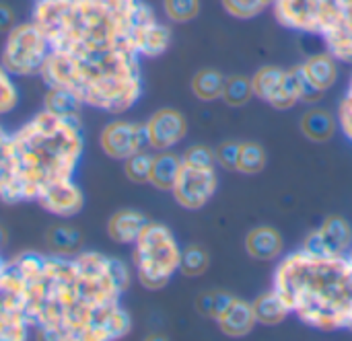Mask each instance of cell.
<instances>
[{
	"instance_id": "277c9868",
	"label": "cell",
	"mask_w": 352,
	"mask_h": 341,
	"mask_svg": "<svg viewBox=\"0 0 352 341\" xmlns=\"http://www.w3.org/2000/svg\"><path fill=\"white\" fill-rule=\"evenodd\" d=\"M140 0H37L33 23L50 49L93 58L134 49L132 31ZM138 54V51H136Z\"/></svg>"
},
{
	"instance_id": "4316f807",
	"label": "cell",
	"mask_w": 352,
	"mask_h": 341,
	"mask_svg": "<svg viewBox=\"0 0 352 341\" xmlns=\"http://www.w3.org/2000/svg\"><path fill=\"white\" fill-rule=\"evenodd\" d=\"M254 97V89H252V80L243 74H233L225 78V86H223V101L231 107H241L245 105L250 99Z\"/></svg>"
},
{
	"instance_id": "4dcf8cb0",
	"label": "cell",
	"mask_w": 352,
	"mask_h": 341,
	"mask_svg": "<svg viewBox=\"0 0 352 341\" xmlns=\"http://www.w3.org/2000/svg\"><path fill=\"white\" fill-rule=\"evenodd\" d=\"M163 6L173 23H188L198 16L200 0H163Z\"/></svg>"
},
{
	"instance_id": "8d00e7d4",
	"label": "cell",
	"mask_w": 352,
	"mask_h": 341,
	"mask_svg": "<svg viewBox=\"0 0 352 341\" xmlns=\"http://www.w3.org/2000/svg\"><path fill=\"white\" fill-rule=\"evenodd\" d=\"M303 249H305L307 253H311V255H318V257L332 255V253H330V249H328V245H326V239H324V235H322V231H320V228L311 231V233L305 237V241H303Z\"/></svg>"
},
{
	"instance_id": "4fadbf2b",
	"label": "cell",
	"mask_w": 352,
	"mask_h": 341,
	"mask_svg": "<svg viewBox=\"0 0 352 341\" xmlns=\"http://www.w3.org/2000/svg\"><path fill=\"white\" fill-rule=\"evenodd\" d=\"M37 204L54 214V216H60V218H72L76 216L82 206H85V196L80 191V187L68 179V181H62V183H56L52 185L47 191H43L39 198H37Z\"/></svg>"
},
{
	"instance_id": "74e56055",
	"label": "cell",
	"mask_w": 352,
	"mask_h": 341,
	"mask_svg": "<svg viewBox=\"0 0 352 341\" xmlns=\"http://www.w3.org/2000/svg\"><path fill=\"white\" fill-rule=\"evenodd\" d=\"M297 70H299V86H301V101H305V103H320V99L324 97V91H320L307 76H305V70H303V66L299 64L297 66Z\"/></svg>"
},
{
	"instance_id": "5bb4252c",
	"label": "cell",
	"mask_w": 352,
	"mask_h": 341,
	"mask_svg": "<svg viewBox=\"0 0 352 341\" xmlns=\"http://www.w3.org/2000/svg\"><path fill=\"white\" fill-rule=\"evenodd\" d=\"M148 224V218L132 208H124L118 210L109 222H107V235L111 241L122 243V245H130L138 239V235L142 233V228Z\"/></svg>"
},
{
	"instance_id": "d4e9b609",
	"label": "cell",
	"mask_w": 352,
	"mask_h": 341,
	"mask_svg": "<svg viewBox=\"0 0 352 341\" xmlns=\"http://www.w3.org/2000/svg\"><path fill=\"white\" fill-rule=\"evenodd\" d=\"M297 101H301V86H299V70L297 66L283 72V80L276 89V93L270 99V105L276 109H289Z\"/></svg>"
},
{
	"instance_id": "ffe728a7",
	"label": "cell",
	"mask_w": 352,
	"mask_h": 341,
	"mask_svg": "<svg viewBox=\"0 0 352 341\" xmlns=\"http://www.w3.org/2000/svg\"><path fill=\"white\" fill-rule=\"evenodd\" d=\"M301 66L305 70V76L324 93L328 89H332L336 78H338L336 60H334L332 54H316V56L307 58Z\"/></svg>"
},
{
	"instance_id": "1f68e13d",
	"label": "cell",
	"mask_w": 352,
	"mask_h": 341,
	"mask_svg": "<svg viewBox=\"0 0 352 341\" xmlns=\"http://www.w3.org/2000/svg\"><path fill=\"white\" fill-rule=\"evenodd\" d=\"M10 76L12 74L0 64V115L10 113L19 103V93Z\"/></svg>"
},
{
	"instance_id": "ee69618b",
	"label": "cell",
	"mask_w": 352,
	"mask_h": 341,
	"mask_svg": "<svg viewBox=\"0 0 352 341\" xmlns=\"http://www.w3.org/2000/svg\"><path fill=\"white\" fill-rule=\"evenodd\" d=\"M346 255H349V259H351V263H352V249H349V253H346Z\"/></svg>"
},
{
	"instance_id": "8992f818",
	"label": "cell",
	"mask_w": 352,
	"mask_h": 341,
	"mask_svg": "<svg viewBox=\"0 0 352 341\" xmlns=\"http://www.w3.org/2000/svg\"><path fill=\"white\" fill-rule=\"evenodd\" d=\"M274 14L289 29L322 35L336 60L352 62V0H276Z\"/></svg>"
},
{
	"instance_id": "7bdbcfd3",
	"label": "cell",
	"mask_w": 352,
	"mask_h": 341,
	"mask_svg": "<svg viewBox=\"0 0 352 341\" xmlns=\"http://www.w3.org/2000/svg\"><path fill=\"white\" fill-rule=\"evenodd\" d=\"M4 241H6V237H4V231H2V228H0V247H2V245H4ZM2 263H4V259H2V257H0V266H2Z\"/></svg>"
},
{
	"instance_id": "ab89813d",
	"label": "cell",
	"mask_w": 352,
	"mask_h": 341,
	"mask_svg": "<svg viewBox=\"0 0 352 341\" xmlns=\"http://www.w3.org/2000/svg\"><path fill=\"white\" fill-rule=\"evenodd\" d=\"M233 301H235V296L233 294H229V292H225V290H214V305H212V319H221L225 313H227V309L233 305Z\"/></svg>"
},
{
	"instance_id": "f35d334b",
	"label": "cell",
	"mask_w": 352,
	"mask_h": 341,
	"mask_svg": "<svg viewBox=\"0 0 352 341\" xmlns=\"http://www.w3.org/2000/svg\"><path fill=\"white\" fill-rule=\"evenodd\" d=\"M338 119H340V126H342L344 136L352 142V78L351 84H349V91H346V97H344L342 103H340Z\"/></svg>"
},
{
	"instance_id": "d590c367",
	"label": "cell",
	"mask_w": 352,
	"mask_h": 341,
	"mask_svg": "<svg viewBox=\"0 0 352 341\" xmlns=\"http://www.w3.org/2000/svg\"><path fill=\"white\" fill-rule=\"evenodd\" d=\"M8 142L10 134H6L0 126V200L4 198L10 181V161H8Z\"/></svg>"
},
{
	"instance_id": "e575fe53",
	"label": "cell",
	"mask_w": 352,
	"mask_h": 341,
	"mask_svg": "<svg viewBox=\"0 0 352 341\" xmlns=\"http://www.w3.org/2000/svg\"><path fill=\"white\" fill-rule=\"evenodd\" d=\"M214 152H217V161L221 163V167H225L227 171H237V167H239V154H241V142L227 140Z\"/></svg>"
},
{
	"instance_id": "30bf717a",
	"label": "cell",
	"mask_w": 352,
	"mask_h": 341,
	"mask_svg": "<svg viewBox=\"0 0 352 341\" xmlns=\"http://www.w3.org/2000/svg\"><path fill=\"white\" fill-rule=\"evenodd\" d=\"M101 150L116 161H126L130 154L144 150L148 146V136L144 124H134L126 119L109 121L99 136Z\"/></svg>"
},
{
	"instance_id": "f546056e",
	"label": "cell",
	"mask_w": 352,
	"mask_h": 341,
	"mask_svg": "<svg viewBox=\"0 0 352 341\" xmlns=\"http://www.w3.org/2000/svg\"><path fill=\"white\" fill-rule=\"evenodd\" d=\"M151 165H153V154L138 150L124 161V173L132 183H148Z\"/></svg>"
},
{
	"instance_id": "f6af8a7d",
	"label": "cell",
	"mask_w": 352,
	"mask_h": 341,
	"mask_svg": "<svg viewBox=\"0 0 352 341\" xmlns=\"http://www.w3.org/2000/svg\"><path fill=\"white\" fill-rule=\"evenodd\" d=\"M264 2H266V4H274L276 0H264Z\"/></svg>"
},
{
	"instance_id": "8fae6325",
	"label": "cell",
	"mask_w": 352,
	"mask_h": 341,
	"mask_svg": "<svg viewBox=\"0 0 352 341\" xmlns=\"http://www.w3.org/2000/svg\"><path fill=\"white\" fill-rule=\"evenodd\" d=\"M132 41L138 51V56L157 58L163 51H167L171 43V31L167 25L159 23L153 8L144 2H138L136 10V23L132 31Z\"/></svg>"
},
{
	"instance_id": "d6a6232c",
	"label": "cell",
	"mask_w": 352,
	"mask_h": 341,
	"mask_svg": "<svg viewBox=\"0 0 352 341\" xmlns=\"http://www.w3.org/2000/svg\"><path fill=\"white\" fill-rule=\"evenodd\" d=\"M182 163L192 165V167H202V169H214L217 163V152L210 146L204 144H194L182 154Z\"/></svg>"
},
{
	"instance_id": "7402d4cb",
	"label": "cell",
	"mask_w": 352,
	"mask_h": 341,
	"mask_svg": "<svg viewBox=\"0 0 352 341\" xmlns=\"http://www.w3.org/2000/svg\"><path fill=\"white\" fill-rule=\"evenodd\" d=\"M326 245L330 249L332 255H344L349 253L352 245V231L349 222L342 216H328L324 220V224L320 226Z\"/></svg>"
},
{
	"instance_id": "ba28073f",
	"label": "cell",
	"mask_w": 352,
	"mask_h": 341,
	"mask_svg": "<svg viewBox=\"0 0 352 341\" xmlns=\"http://www.w3.org/2000/svg\"><path fill=\"white\" fill-rule=\"evenodd\" d=\"M47 54L50 43L45 35L33 21H29L14 25L8 31L0 64L14 76H33L41 72Z\"/></svg>"
},
{
	"instance_id": "484cf974",
	"label": "cell",
	"mask_w": 352,
	"mask_h": 341,
	"mask_svg": "<svg viewBox=\"0 0 352 341\" xmlns=\"http://www.w3.org/2000/svg\"><path fill=\"white\" fill-rule=\"evenodd\" d=\"M283 72H285V70L278 68V66H264V68H260V70L254 74V78H252L254 95H256L258 99L270 103L272 95L276 93L278 84H280V80H283Z\"/></svg>"
},
{
	"instance_id": "3957f363",
	"label": "cell",
	"mask_w": 352,
	"mask_h": 341,
	"mask_svg": "<svg viewBox=\"0 0 352 341\" xmlns=\"http://www.w3.org/2000/svg\"><path fill=\"white\" fill-rule=\"evenodd\" d=\"M274 290L305 325L352 331V263L346 253L318 257L301 249L287 255L274 272Z\"/></svg>"
},
{
	"instance_id": "b9f144b4",
	"label": "cell",
	"mask_w": 352,
	"mask_h": 341,
	"mask_svg": "<svg viewBox=\"0 0 352 341\" xmlns=\"http://www.w3.org/2000/svg\"><path fill=\"white\" fill-rule=\"evenodd\" d=\"M12 27H14V10L6 2H0V33L10 31Z\"/></svg>"
},
{
	"instance_id": "836d02e7",
	"label": "cell",
	"mask_w": 352,
	"mask_h": 341,
	"mask_svg": "<svg viewBox=\"0 0 352 341\" xmlns=\"http://www.w3.org/2000/svg\"><path fill=\"white\" fill-rule=\"evenodd\" d=\"M223 6L229 14L237 19H252L260 14L268 4L264 0H223Z\"/></svg>"
},
{
	"instance_id": "7c38bea8",
	"label": "cell",
	"mask_w": 352,
	"mask_h": 341,
	"mask_svg": "<svg viewBox=\"0 0 352 341\" xmlns=\"http://www.w3.org/2000/svg\"><path fill=\"white\" fill-rule=\"evenodd\" d=\"M144 128L148 136V146L153 150H171L186 138L188 121L184 113H179L177 109L165 107L155 111L144 124Z\"/></svg>"
},
{
	"instance_id": "52a82bcc",
	"label": "cell",
	"mask_w": 352,
	"mask_h": 341,
	"mask_svg": "<svg viewBox=\"0 0 352 341\" xmlns=\"http://www.w3.org/2000/svg\"><path fill=\"white\" fill-rule=\"evenodd\" d=\"M134 245V266L140 284L146 290L165 288L182 261V249L173 233L165 224L148 220Z\"/></svg>"
},
{
	"instance_id": "44dd1931",
	"label": "cell",
	"mask_w": 352,
	"mask_h": 341,
	"mask_svg": "<svg viewBox=\"0 0 352 341\" xmlns=\"http://www.w3.org/2000/svg\"><path fill=\"white\" fill-rule=\"evenodd\" d=\"M301 132L311 142H328L336 132V119L326 109H309L301 119Z\"/></svg>"
},
{
	"instance_id": "2e32d148",
	"label": "cell",
	"mask_w": 352,
	"mask_h": 341,
	"mask_svg": "<svg viewBox=\"0 0 352 341\" xmlns=\"http://www.w3.org/2000/svg\"><path fill=\"white\" fill-rule=\"evenodd\" d=\"M256 323L258 319H256L252 303H245L239 298H235L233 305L227 309V313L219 319L221 331L229 338H245L256 327Z\"/></svg>"
},
{
	"instance_id": "ac0fdd59",
	"label": "cell",
	"mask_w": 352,
	"mask_h": 341,
	"mask_svg": "<svg viewBox=\"0 0 352 341\" xmlns=\"http://www.w3.org/2000/svg\"><path fill=\"white\" fill-rule=\"evenodd\" d=\"M82 101L64 86H47V93L43 95V109L66 119H80Z\"/></svg>"
},
{
	"instance_id": "f1b7e54d",
	"label": "cell",
	"mask_w": 352,
	"mask_h": 341,
	"mask_svg": "<svg viewBox=\"0 0 352 341\" xmlns=\"http://www.w3.org/2000/svg\"><path fill=\"white\" fill-rule=\"evenodd\" d=\"M266 167V150L258 142H241L239 167L237 171L245 175H256Z\"/></svg>"
},
{
	"instance_id": "7a4b0ae2",
	"label": "cell",
	"mask_w": 352,
	"mask_h": 341,
	"mask_svg": "<svg viewBox=\"0 0 352 341\" xmlns=\"http://www.w3.org/2000/svg\"><path fill=\"white\" fill-rule=\"evenodd\" d=\"M82 148L80 119L58 117L45 109L33 115L10 134V181L2 202H37L52 185L72 179Z\"/></svg>"
},
{
	"instance_id": "603a6c76",
	"label": "cell",
	"mask_w": 352,
	"mask_h": 341,
	"mask_svg": "<svg viewBox=\"0 0 352 341\" xmlns=\"http://www.w3.org/2000/svg\"><path fill=\"white\" fill-rule=\"evenodd\" d=\"M252 307H254V313H256L258 323L268 325V327H270V325L283 323V321L287 319V315H289V309H287L285 301L278 296L276 290H270V292L260 294V296L252 303Z\"/></svg>"
},
{
	"instance_id": "cb8c5ba5",
	"label": "cell",
	"mask_w": 352,
	"mask_h": 341,
	"mask_svg": "<svg viewBox=\"0 0 352 341\" xmlns=\"http://www.w3.org/2000/svg\"><path fill=\"white\" fill-rule=\"evenodd\" d=\"M225 76L219 70L206 68L194 74L192 78V91L200 101H217L223 97Z\"/></svg>"
},
{
	"instance_id": "d6986e66",
	"label": "cell",
	"mask_w": 352,
	"mask_h": 341,
	"mask_svg": "<svg viewBox=\"0 0 352 341\" xmlns=\"http://www.w3.org/2000/svg\"><path fill=\"white\" fill-rule=\"evenodd\" d=\"M45 245H47V249H50L52 255L68 257V255L80 253L82 237H80V233H78L74 226H68V224H54V226H50L47 233H45Z\"/></svg>"
},
{
	"instance_id": "6da1fadb",
	"label": "cell",
	"mask_w": 352,
	"mask_h": 341,
	"mask_svg": "<svg viewBox=\"0 0 352 341\" xmlns=\"http://www.w3.org/2000/svg\"><path fill=\"white\" fill-rule=\"evenodd\" d=\"M27 282L25 317L43 340L113 341L132 329L120 296L130 286L124 261L97 251L72 259L23 251L14 257Z\"/></svg>"
},
{
	"instance_id": "e0dca14e",
	"label": "cell",
	"mask_w": 352,
	"mask_h": 341,
	"mask_svg": "<svg viewBox=\"0 0 352 341\" xmlns=\"http://www.w3.org/2000/svg\"><path fill=\"white\" fill-rule=\"evenodd\" d=\"M182 156L173 154L171 150H159V154L153 156L151 165V177L148 183L161 191H171L175 185V179L182 169Z\"/></svg>"
},
{
	"instance_id": "60d3db41",
	"label": "cell",
	"mask_w": 352,
	"mask_h": 341,
	"mask_svg": "<svg viewBox=\"0 0 352 341\" xmlns=\"http://www.w3.org/2000/svg\"><path fill=\"white\" fill-rule=\"evenodd\" d=\"M212 305H214V290L212 292H202L196 298V311L202 317H210L212 319Z\"/></svg>"
},
{
	"instance_id": "9a60e30c",
	"label": "cell",
	"mask_w": 352,
	"mask_h": 341,
	"mask_svg": "<svg viewBox=\"0 0 352 341\" xmlns=\"http://www.w3.org/2000/svg\"><path fill=\"white\" fill-rule=\"evenodd\" d=\"M245 251L258 261H272L283 253V237L272 226H258L248 233Z\"/></svg>"
},
{
	"instance_id": "83f0119b",
	"label": "cell",
	"mask_w": 352,
	"mask_h": 341,
	"mask_svg": "<svg viewBox=\"0 0 352 341\" xmlns=\"http://www.w3.org/2000/svg\"><path fill=\"white\" fill-rule=\"evenodd\" d=\"M210 266V257L208 251L200 245H190L182 251V261H179V270L184 276L188 278H198L202 274H206Z\"/></svg>"
},
{
	"instance_id": "9c48e42d",
	"label": "cell",
	"mask_w": 352,
	"mask_h": 341,
	"mask_svg": "<svg viewBox=\"0 0 352 341\" xmlns=\"http://www.w3.org/2000/svg\"><path fill=\"white\" fill-rule=\"evenodd\" d=\"M171 191L182 208L200 210L217 191V173L214 169H202L184 163Z\"/></svg>"
},
{
	"instance_id": "5b68a950",
	"label": "cell",
	"mask_w": 352,
	"mask_h": 341,
	"mask_svg": "<svg viewBox=\"0 0 352 341\" xmlns=\"http://www.w3.org/2000/svg\"><path fill=\"white\" fill-rule=\"evenodd\" d=\"M39 74L47 86H64L85 105L107 113L128 111L142 95L140 62L134 49L93 58L50 49Z\"/></svg>"
}]
</instances>
